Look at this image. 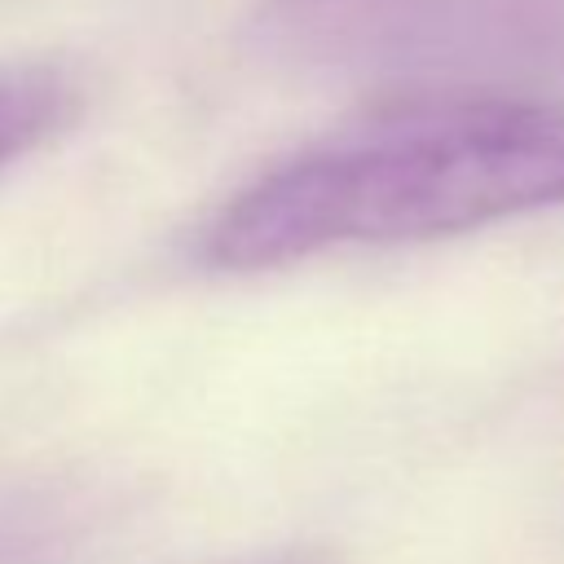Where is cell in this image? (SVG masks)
<instances>
[{"label":"cell","mask_w":564,"mask_h":564,"mask_svg":"<svg viewBox=\"0 0 564 564\" xmlns=\"http://www.w3.org/2000/svg\"><path fill=\"white\" fill-rule=\"evenodd\" d=\"M564 203V110L441 97L339 128L242 185L207 225L216 269H278L352 242H419Z\"/></svg>","instance_id":"6da1fadb"},{"label":"cell","mask_w":564,"mask_h":564,"mask_svg":"<svg viewBox=\"0 0 564 564\" xmlns=\"http://www.w3.org/2000/svg\"><path fill=\"white\" fill-rule=\"evenodd\" d=\"M247 40L308 75L379 84H564V0H260Z\"/></svg>","instance_id":"7a4b0ae2"},{"label":"cell","mask_w":564,"mask_h":564,"mask_svg":"<svg viewBox=\"0 0 564 564\" xmlns=\"http://www.w3.org/2000/svg\"><path fill=\"white\" fill-rule=\"evenodd\" d=\"M75 106L79 93L57 70H0V167L62 132Z\"/></svg>","instance_id":"3957f363"}]
</instances>
